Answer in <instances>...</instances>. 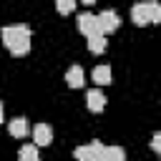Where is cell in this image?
Listing matches in <instances>:
<instances>
[{"instance_id":"e0dca14e","label":"cell","mask_w":161,"mask_h":161,"mask_svg":"<svg viewBox=\"0 0 161 161\" xmlns=\"http://www.w3.org/2000/svg\"><path fill=\"white\" fill-rule=\"evenodd\" d=\"M151 148L158 153L161 151V133H153V138H151Z\"/></svg>"},{"instance_id":"2e32d148","label":"cell","mask_w":161,"mask_h":161,"mask_svg":"<svg viewBox=\"0 0 161 161\" xmlns=\"http://www.w3.org/2000/svg\"><path fill=\"white\" fill-rule=\"evenodd\" d=\"M88 146H91V151H93V153H96V156H98V158H101V156H103V148H106V146H103V143H101V141H91V143H88Z\"/></svg>"},{"instance_id":"277c9868","label":"cell","mask_w":161,"mask_h":161,"mask_svg":"<svg viewBox=\"0 0 161 161\" xmlns=\"http://www.w3.org/2000/svg\"><path fill=\"white\" fill-rule=\"evenodd\" d=\"M86 103H88V111L101 113V111L106 108V96L101 93V88H91L88 96H86Z\"/></svg>"},{"instance_id":"8992f818","label":"cell","mask_w":161,"mask_h":161,"mask_svg":"<svg viewBox=\"0 0 161 161\" xmlns=\"http://www.w3.org/2000/svg\"><path fill=\"white\" fill-rule=\"evenodd\" d=\"M65 83H68L70 88H83V83H86L83 68H80V65H70V68L65 70Z\"/></svg>"},{"instance_id":"5b68a950","label":"cell","mask_w":161,"mask_h":161,"mask_svg":"<svg viewBox=\"0 0 161 161\" xmlns=\"http://www.w3.org/2000/svg\"><path fill=\"white\" fill-rule=\"evenodd\" d=\"M33 138H35L33 146H48V143L53 141V128H50L48 123H38V126L33 128Z\"/></svg>"},{"instance_id":"7a4b0ae2","label":"cell","mask_w":161,"mask_h":161,"mask_svg":"<svg viewBox=\"0 0 161 161\" xmlns=\"http://www.w3.org/2000/svg\"><path fill=\"white\" fill-rule=\"evenodd\" d=\"M96 23H98V33L106 35V33H113L121 25V18H118L116 10H101V15H96Z\"/></svg>"},{"instance_id":"52a82bcc","label":"cell","mask_w":161,"mask_h":161,"mask_svg":"<svg viewBox=\"0 0 161 161\" xmlns=\"http://www.w3.org/2000/svg\"><path fill=\"white\" fill-rule=\"evenodd\" d=\"M8 131H10V136H15V138H25L28 136V121L25 118H13L10 123H8Z\"/></svg>"},{"instance_id":"9c48e42d","label":"cell","mask_w":161,"mask_h":161,"mask_svg":"<svg viewBox=\"0 0 161 161\" xmlns=\"http://www.w3.org/2000/svg\"><path fill=\"white\" fill-rule=\"evenodd\" d=\"M93 83L96 86H108L111 83V68L108 65H96L93 68Z\"/></svg>"},{"instance_id":"6da1fadb","label":"cell","mask_w":161,"mask_h":161,"mask_svg":"<svg viewBox=\"0 0 161 161\" xmlns=\"http://www.w3.org/2000/svg\"><path fill=\"white\" fill-rule=\"evenodd\" d=\"M0 38L13 55H25L30 50V28L28 25H8L0 30Z\"/></svg>"},{"instance_id":"7c38bea8","label":"cell","mask_w":161,"mask_h":161,"mask_svg":"<svg viewBox=\"0 0 161 161\" xmlns=\"http://www.w3.org/2000/svg\"><path fill=\"white\" fill-rule=\"evenodd\" d=\"M106 45H108V43H106V35H91V38H88V50H91V53H96V55H98V53H103V50H106Z\"/></svg>"},{"instance_id":"4fadbf2b","label":"cell","mask_w":161,"mask_h":161,"mask_svg":"<svg viewBox=\"0 0 161 161\" xmlns=\"http://www.w3.org/2000/svg\"><path fill=\"white\" fill-rule=\"evenodd\" d=\"M73 156H75V161H101V158L91 151V146H78V148L73 151Z\"/></svg>"},{"instance_id":"8fae6325","label":"cell","mask_w":161,"mask_h":161,"mask_svg":"<svg viewBox=\"0 0 161 161\" xmlns=\"http://www.w3.org/2000/svg\"><path fill=\"white\" fill-rule=\"evenodd\" d=\"M18 161H40V156H38V146H33V143L20 146V151H18Z\"/></svg>"},{"instance_id":"3957f363","label":"cell","mask_w":161,"mask_h":161,"mask_svg":"<svg viewBox=\"0 0 161 161\" xmlns=\"http://www.w3.org/2000/svg\"><path fill=\"white\" fill-rule=\"evenodd\" d=\"M75 25H78V30H80L86 38H91V35H101V33H98V23H96V15H93V13H80Z\"/></svg>"},{"instance_id":"5bb4252c","label":"cell","mask_w":161,"mask_h":161,"mask_svg":"<svg viewBox=\"0 0 161 161\" xmlns=\"http://www.w3.org/2000/svg\"><path fill=\"white\" fill-rule=\"evenodd\" d=\"M146 8H148V23H161V5L158 3H146Z\"/></svg>"},{"instance_id":"30bf717a","label":"cell","mask_w":161,"mask_h":161,"mask_svg":"<svg viewBox=\"0 0 161 161\" xmlns=\"http://www.w3.org/2000/svg\"><path fill=\"white\" fill-rule=\"evenodd\" d=\"M101 161H126V151L121 146H106Z\"/></svg>"},{"instance_id":"ac0fdd59","label":"cell","mask_w":161,"mask_h":161,"mask_svg":"<svg viewBox=\"0 0 161 161\" xmlns=\"http://www.w3.org/2000/svg\"><path fill=\"white\" fill-rule=\"evenodd\" d=\"M3 116H5V111H3V103H0V121H3Z\"/></svg>"},{"instance_id":"ba28073f","label":"cell","mask_w":161,"mask_h":161,"mask_svg":"<svg viewBox=\"0 0 161 161\" xmlns=\"http://www.w3.org/2000/svg\"><path fill=\"white\" fill-rule=\"evenodd\" d=\"M131 18H133L136 25H148V8H146V3H136L131 8Z\"/></svg>"},{"instance_id":"9a60e30c","label":"cell","mask_w":161,"mask_h":161,"mask_svg":"<svg viewBox=\"0 0 161 161\" xmlns=\"http://www.w3.org/2000/svg\"><path fill=\"white\" fill-rule=\"evenodd\" d=\"M55 10H58L60 15H68V13L75 10V3H73V0H58V3H55Z\"/></svg>"}]
</instances>
